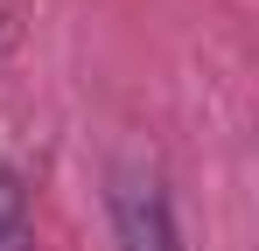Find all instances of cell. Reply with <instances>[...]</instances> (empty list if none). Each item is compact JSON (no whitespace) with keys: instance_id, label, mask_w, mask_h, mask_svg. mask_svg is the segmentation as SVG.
I'll return each mask as SVG.
<instances>
[{"instance_id":"1","label":"cell","mask_w":259,"mask_h":251,"mask_svg":"<svg viewBox=\"0 0 259 251\" xmlns=\"http://www.w3.org/2000/svg\"><path fill=\"white\" fill-rule=\"evenodd\" d=\"M105 209H112V237H119V251H182L168 189H161L147 167H119L112 189H105Z\"/></svg>"},{"instance_id":"2","label":"cell","mask_w":259,"mask_h":251,"mask_svg":"<svg viewBox=\"0 0 259 251\" xmlns=\"http://www.w3.org/2000/svg\"><path fill=\"white\" fill-rule=\"evenodd\" d=\"M14 237H28V196H21V174L0 167V251Z\"/></svg>"}]
</instances>
